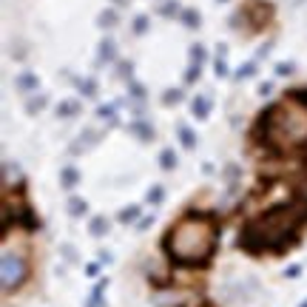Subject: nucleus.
I'll use <instances>...</instances> for the list:
<instances>
[{
	"label": "nucleus",
	"mask_w": 307,
	"mask_h": 307,
	"mask_svg": "<svg viewBox=\"0 0 307 307\" xmlns=\"http://www.w3.org/2000/svg\"><path fill=\"white\" fill-rule=\"evenodd\" d=\"M100 143V134L94 128H88V131H83V134L77 137L72 143V154H80V151H88V148H94V145Z\"/></svg>",
	"instance_id": "423d86ee"
},
{
	"label": "nucleus",
	"mask_w": 307,
	"mask_h": 307,
	"mask_svg": "<svg viewBox=\"0 0 307 307\" xmlns=\"http://www.w3.org/2000/svg\"><path fill=\"white\" fill-rule=\"evenodd\" d=\"M253 74H256V63H245L242 69L233 74V77H236V80H248V77H253Z\"/></svg>",
	"instance_id": "c85d7f7f"
},
{
	"label": "nucleus",
	"mask_w": 307,
	"mask_h": 307,
	"mask_svg": "<svg viewBox=\"0 0 307 307\" xmlns=\"http://www.w3.org/2000/svg\"><path fill=\"white\" fill-rule=\"evenodd\" d=\"M256 140L273 157L307 151V88H296L259 114Z\"/></svg>",
	"instance_id": "f257e3e1"
},
{
	"label": "nucleus",
	"mask_w": 307,
	"mask_h": 307,
	"mask_svg": "<svg viewBox=\"0 0 307 307\" xmlns=\"http://www.w3.org/2000/svg\"><path fill=\"white\" fill-rule=\"evenodd\" d=\"M182 23H185L188 29H196V26H199L202 23V17H199V12H196V9H182Z\"/></svg>",
	"instance_id": "a211bd4d"
},
{
	"label": "nucleus",
	"mask_w": 307,
	"mask_h": 307,
	"mask_svg": "<svg viewBox=\"0 0 307 307\" xmlns=\"http://www.w3.org/2000/svg\"><path fill=\"white\" fill-rule=\"evenodd\" d=\"M219 3H228V0H219Z\"/></svg>",
	"instance_id": "79ce46f5"
},
{
	"label": "nucleus",
	"mask_w": 307,
	"mask_h": 307,
	"mask_svg": "<svg viewBox=\"0 0 307 307\" xmlns=\"http://www.w3.org/2000/svg\"><path fill=\"white\" fill-rule=\"evenodd\" d=\"M15 86H17V91H23V94L37 91V86H40V77H37V74H31V72H23V74H17V77H15Z\"/></svg>",
	"instance_id": "1a4fd4ad"
},
{
	"label": "nucleus",
	"mask_w": 307,
	"mask_h": 307,
	"mask_svg": "<svg viewBox=\"0 0 307 307\" xmlns=\"http://www.w3.org/2000/svg\"><path fill=\"white\" fill-rule=\"evenodd\" d=\"M114 3H125V0H114Z\"/></svg>",
	"instance_id": "a19ab883"
},
{
	"label": "nucleus",
	"mask_w": 307,
	"mask_h": 307,
	"mask_svg": "<svg viewBox=\"0 0 307 307\" xmlns=\"http://www.w3.org/2000/svg\"><path fill=\"white\" fill-rule=\"evenodd\" d=\"M117 74H120V77H125V80H131V74H134V65H131V63H120Z\"/></svg>",
	"instance_id": "72a5a7b5"
},
{
	"label": "nucleus",
	"mask_w": 307,
	"mask_h": 307,
	"mask_svg": "<svg viewBox=\"0 0 307 307\" xmlns=\"http://www.w3.org/2000/svg\"><path fill=\"white\" fill-rule=\"evenodd\" d=\"M114 60H117V43L111 37H106L100 43V49H97V63L106 65V63H114Z\"/></svg>",
	"instance_id": "0eeeda50"
},
{
	"label": "nucleus",
	"mask_w": 307,
	"mask_h": 307,
	"mask_svg": "<svg viewBox=\"0 0 307 307\" xmlns=\"http://www.w3.org/2000/svg\"><path fill=\"white\" fill-rule=\"evenodd\" d=\"M159 15L162 17H177V15H182V9H179L177 0H162V3H159Z\"/></svg>",
	"instance_id": "dca6fc26"
},
{
	"label": "nucleus",
	"mask_w": 307,
	"mask_h": 307,
	"mask_svg": "<svg viewBox=\"0 0 307 307\" xmlns=\"http://www.w3.org/2000/svg\"><path fill=\"white\" fill-rule=\"evenodd\" d=\"M236 174H239V165H228V168H225V179H228V185H233V182H236Z\"/></svg>",
	"instance_id": "473e14b6"
},
{
	"label": "nucleus",
	"mask_w": 307,
	"mask_h": 307,
	"mask_svg": "<svg viewBox=\"0 0 307 307\" xmlns=\"http://www.w3.org/2000/svg\"><path fill=\"white\" fill-rule=\"evenodd\" d=\"M151 225H154V216H143V219L137 222V228H140V230H145V228H151Z\"/></svg>",
	"instance_id": "c9c22d12"
},
{
	"label": "nucleus",
	"mask_w": 307,
	"mask_h": 307,
	"mask_svg": "<svg viewBox=\"0 0 307 307\" xmlns=\"http://www.w3.org/2000/svg\"><path fill=\"white\" fill-rule=\"evenodd\" d=\"M236 17H242V23H248L250 31H259V29H264V26L270 23L273 6L270 3H264V0H248V3L236 12Z\"/></svg>",
	"instance_id": "39448f33"
},
{
	"label": "nucleus",
	"mask_w": 307,
	"mask_h": 307,
	"mask_svg": "<svg viewBox=\"0 0 307 307\" xmlns=\"http://www.w3.org/2000/svg\"><path fill=\"white\" fill-rule=\"evenodd\" d=\"M145 199H148L151 205H159V202L165 199V188H162V185H151V188H148V196H145Z\"/></svg>",
	"instance_id": "5701e85b"
},
{
	"label": "nucleus",
	"mask_w": 307,
	"mask_h": 307,
	"mask_svg": "<svg viewBox=\"0 0 307 307\" xmlns=\"http://www.w3.org/2000/svg\"><path fill=\"white\" fill-rule=\"evenodd\" d=\"M293 72H296V65H293V63H279L276 65V74H279V77H287V74H293Z\"/></svg>",
	"instance_id": "2f4dec72"
},
{
	"label": "nucleus",
	"mask_w": 307,
	"mask_h": 307,
	"mask_svg": "<svg viewBox=\"0 0 307 307\" xmlns=\"http://www.w3.org/2000/svg\"><path fill=\"white\" fill-rule=\"evenodd\" d=\"M299 307H307V299H304V301H301V304H299Z\"/></svg>",
	"instance_id": "ea45409f"
},
{
	"label": "nucleus",
	"mask_w": 307,
	"mask_h": 307,
	"mask_svg": "<svg viewBox=\"0 0 307 307\" xmlns=\"http://www.w3.org/2000/svg\"><path fill=\"white\" fill-rule=\"evenodd\" d=\"M191 63L193 65H202V63H205V46H199V43L191 46Z\"/></svg>",
	"instance_id": "393cba45"
},
{
	"label": "nucleus",
	"mask_w": 307,
	"mask_h": 307,
	"mask_svg": "<svg viewBox=\"0 0 307 307\" xmlns=\"http://www.w3.org/2000/svg\"><path fill=\"white\" fill-rule=\"evenodd\" d=\"M97 117H100V120H106V122H117V106H114V103L100 106V108H97Z\"/></svg>",
	"instance_id": "4be33fe9"
},
{
	"label": "nucleus",
	"mask_w": 307,
	"mask_h": 307,
	"mask_svg": "<svg viewBox=\"0 0 307 307\" xmlns=\"http://www.w3.org/2000/svg\"><path fill=\"white\" fill-rule=\"evenodd\" d=\"M117 219L122 222V225H128V222H140L143 216H140V205H128V208H122L120 214H117Z\"/></svg>",
	"instance_id": "4468645a"
},
{
	"label": "nucleus",
	"mask_w": 307,
	"mask_h": 307,
	"mask_svg": "<svg viewBox=\"0 0 307 307\" xmlns=\"http://www.w3.org/2000/svg\"><path fill=\"white\" fill-rule=\"evenodd\" d=\"M80 182V171L77 168H72V165H69V168H63V171H60V185L63 188H74Z\"/></svg>",
	"instance_id": "ddd939ff"
},
{
	"label": "nucleus",
	"mask_w": 307,
	"mask_h": 307,
	"mask_svg": "<svg viewBox=\"0 0 307 307\" xmlns=\"http://www.w3.org/2000/svg\"><path fill=\"white\" fill-rule=\"evenodd\" d=\"M270 91H273V83H262V86H259V97H267Z\"/></svg>",
	"instance_id": "e433bc0d"
},
{
	"label": "nucleus",
	"mask_w": 307,
	"mask_h": 307,
	"mask_svg": "<svg viewBox=\"0 0 307 307\" xmlns=\"http://www.w3.org/2000/svg\"><path fill=\"white\" fill-rule=\"evenodd\" d=\"M159 168H162V171H174V168H177V154H174L171 148H165L162 154H159Z\"/></svg>",
	"instance_id": "f3484780"
},
{
	"label": "nucleus",
	"mask_w": 307,
	"mask_h": 307,
	"mask_svg": "<svg viewBox=\"0 0 307 307\" xmlns=\"http://www.w3.org/2000/svg\"><path fill=\"white\" fill-rule=\"evenodd\" d=\"M49 103V97L46 94H40V97H35V100H29V106H26V111L29 114H37V111H43V106Z\"/></svg>",
	"instance_id": "bb28decb"
},
{
	"label": "nucleus",
	"mask_w": 307,
	"mask_h": 307,
	"mask_svg": "<svg viewBox=\"0 0 307 307\" xmlns=\"http://www.w3.org/2000/svg\"><path fill=\"white\" fill-rule=\"evenodd\" d=\"M191 114L196 117V120H208V117H211V100L202 97V94H196L191 100Z\"/></svg>",
	"instance_id": "9d476101"
},
{
	"label": "nucleus",
	"mask_w": 307,
	"mask_h": 307,
	"mask_svg": "<svg viewBox=\"0 0 307 307\" xmlns=\"http://www.w3.org/2000/svg\"><path fill=\"white\" fill-rule=\"evenodd\" d=\"M148 29H151L148 15H137V20H134V35H145Z\"/></svg>",
	"instance_id": "cd10ccee"
},
{
	"label": "nucleus",
	"mask_w": 307,
	"mask_h": 307,
	"mask_svg": "<svg viewBox=\"0 0 307 307\" xmlns=\"http://www.w3.org/2000/svg\"><path fill=\"white\" fill-rule=\"evenodd\" d=\"M86 211H88V205H86L83 196H72V199H69V214L72 216H83Z\"/></svg>",
	"instance_id": "aec40b11"
},
{
	"label": "nucleus",
	"mask_w": 307,
	"mask_h": 307,
	"mask_svg": "<svg viewBox=\"0 0 307 307\" xmlns=\"http://www.w3.org/2000/svg\"><path fill=\"white\" fill-rule=\"evenodd\" d=\"M196 80H199V65H193V63H191V69L185 72V86H193Z\"/></svg>",
	"instance_id": "7c9ffc66"
},
{
	"label": "nucleus",
	"mask_w": 307,
	"mask_h": 307,
	"mask_svg": "<svg viewBox=\"0 0 307 307\" xmlns=\"http://www.w3.org/2000/svg\"><path fill=\"white\" fill-rule=\"evenodd\" d=\"M219 245V222L214 214L185 211L162 239V248L177 267H205Z\"/></svg>",
	"instance_id": "f03ea898"
},
{
	"label": "nucleus",
	"mask_w": 307,
	"mask_h": 307,
	"mask_svg": "<svg viewBox=\"0 0 307 307\" xmlns=\"http://www.w3.org/2000/svg\"><path fill=\"white\" fill-rule=\"evenodd\" d=\"M214 72H216V77H228V63H225V57H216V63H214Z\"/></svg>",
	"instance_id": "c756f323"
},
{
	"label": "nucleus",
	"mask_w": 307,
	"mask_h": 307,
	"mask_svg": "<svg viewBox=\"0 0 307 307\" xmlns=\"http://www.w3.org/2000/svg\"><path fill=\"white\" fill-rule=\"evenodd\" d=\"M177 137H179V143H182V148H188V151L196 148V134H193L188 125H179V128H177Z\"/></svg>",
	"instance_id": "f8f14e48"
},
{
	"label": "nucleus",
	"mask_w": 307,
	"mask_h": 307,
	"mask_svg": "<svg viewBox=\"0 0 307 307\" xmlns=\"http://www.w3.org/2000/svg\"><path fill=\"white\" fill-rule=\"evenodd\" d=\"M86 273H88V276H97V273H100V264H97V262L86 264Z\"/></svg>",
	"instance_id": "4c0bfd02"
},
{
	"label": "nucleus",
	"mask_w": 307,
	"mask_h": 307,
	"mask_svg": "<svg viewBox=\"0 0 307 307\" xmlns=\"http://www.w3.org/2000/svg\"><path fill=\"white\" fill-rule=\"evenodd\" d=\"M117 20H120V17H117V12H114V9H106V12H103V15L97 17V23H100L103 29H114V26H117Z\"/></svg>",
	"instance_id": "412c9836"
},
{
	"label": "nucleus",
	"mask_w": 307,
	"mask_h": 307,
	"mask_svg": "<svg viewBox=\"0 0 307 307\" xmlns=\"http://www.w3.org/2000/svg\"><path fill=\"white\" fill-rule=\"evenodd\" d=\"M29 256L26 250L20 248H12L9 242H3V259H0V276H3V293H15L17 287L29 279Z\"/></svg>",
	"instance_id": "20e7f679"
},
{
	"label": "nucleus",
	"mask_w": 307,
	"mask_h": 307,
	"mask_svg": "<svg viewBox=\"0 0 307 307\" xmlns=\"http://www.w3.org/2000/svg\"><path fill=\"white\" fill-rule=\"evenodd\" d=\"M100 262H106V264L111 262V253H108V250H100Z\"/></svg>",
	"instance_id": "58836bf2"
},
{
	"label": "nucleus",
	"mask_w": 307,
	"mask_h": 307,
	"mask_svg": "<svg viewBox=\"0 0 307 307\" xmlns=\"http://www.w3.org/2000/svg\"><path fill=\"white\" fill-rule=\"evenodd\" d=\"M299 273H301V264H290V267L285 270V276H287V279H296Z\"/></svg>",
	"instance_id": "f704fd0d"
},
{
	"label": "nucleus",
	"mask_w": 307,
	"mask_h": 307,
	"mask_svg": "<svg viewBox=\"0 0 307 307\" xmlns=\"http://www.w3.org/2000/svg\"><path fill=\"white\" fill-rule=\"evenodd\" d=\"M179 100H182V88H168V91L162 94V103H165V106H177Z\"/></svg>",
	"instance_id": "b1692460"
},
{
	"label": "nucleus",
	"mask_w": 307,
	"mask_h": 307,
	"mask_svg": "<svg viewBox=\"0 0 307 307\" xmlns=\"http://www.w3.org/2000/svg\"><path fill=\"white\" fill-rule=\"evenodd\" d=\"M304 222L293 211V205H276L267 208L262 214L250 216L245 222V228L239 230V248L262 256V253H282V250L293 248V242L299 239V228Z\"/></svg>",
	"instance_id": "7ed1b4c3"
},
{
	"label": "nucleus",
	"mask_w": 307,
	"mask_h": 307,
	"mask_svg": "<svg viewBox=\"0 0 307 307\" xmlns=\"http://www.w3.org/2000/svg\"><path fill=\"white\" fill-rule=\"evenodd\" d=\"M128 131L137 137V140H143V143H151V140H154V125L145 122V120H134L128 125Z\"/></svg>",
	"instance_id": "6e6552de"
},
{
	"label": "nucleus",
	"mask_w": 307,
	"mask_h": 307,
	"mask_svg": "<svg viewBox=\"0 0 307 307\" xmlns=\"http://www.w3.org/2000/svg\"><path fill=\"white\" fill-rule=\"evenodd\" d=\"M77 91L83 94V97H97V83H94L91 77H86V80H77Z\"/></svg>",
	"instance_id": "6ab92c4d"
},
{
	"label": "nucleus",
	"mask_w": 307,
	"mask_h": 307,
	"mask_svg": "<svg viewBox=\"0 0 307 307\" xmlns=\"http://www.w3.org/2000/svg\"><path fill=\"white\" fill-rule=\"evenodd\" d=\"M128 94L134 97V100L143 103V100H145V88H143V83H137V80H128Z\"/></svg>",
	"instance_id": "a878e982"
},
{
	"label": "nucleus",
	"mask_w": 307,
	"mask_h": 307,
	"mask_svg": "<svg viewBox=\"0 0 307 307\" xmlns=\"http://www.w3.org/2000/svg\"><path fill=\"white\" fill-rule=\"evenodd\" d=\"M83 111V103L80 100H60L57 106V117H77Z\"/></svg>",
	"instance_id": "9b49d317"
},
{
	"label": "nucleus",
	"mask_w": 307,
	"mask_h": 307,
	"mask_svg": "<svg viewBox=\"0 0 307 307\" xmlns=\"http://www.w3.org/2000/svg\"><path fill=\"white\" fill-rule=\"evenodd\" d=\"M88 233L91 236H106L108 233V219L106 216H94V219L88 222Z\"/></svg>",
	"instance_id": "2eb2a0df"
}]
</instances>
